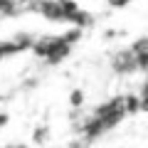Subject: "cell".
Wrapping results in <instances>:
<instances>
[{
	"label": "cell",
	"mask_w": 148,
	"mask_h": 148,
	"mask_svg": "<svg viewBox=\"0 0 148 148\" xmlns=\"http://www.w3.org/2000/svg\"><path fill=\"white\" fill-rule=\"evenodd\" d=\"M5 121H8V116H5V114H0V126H5Z\"/></svg>",
	"instance_id": "30bf717a"
},
{
	"label": "cell",
	"mask_w": 148,
	"mask_h": 148,
	"mask_svg": "<svg viewBox=\"0 0 148 148\" xmlns=\"http://www.w3.org/2000/svg\"><path fill=\"white\" fill-rule=\"evenodd\" d=\"M131 114H138V99H136V94L114 96V99L94 106V109L77 123V133L82 136L84 143H91V141H96V138L111 133L126 116H131Z\"/></svg>",
	"instance_id": "6da1fadb"
},
{
	"label": "cell",
	"mask_w": 148,
	"mask_h": 148,
	"mask_svg": "<svg viewBox=\"0 0 148 148\" xmlns=\"http://www.w3.org/2000/svg\"><path fill=\"white\" fill-rule=\"evenodd\" d=\"M82 101H84V94L82 91H74L72 94V106H82Z\"/></svg>",
	"instance_id": "52a82bcc"
},
{
	"label": "cell",
	"mask_w": 148,
	"mask_h": 148,
	"mask_svg": "<svg viewBox=\"0 0 148 148\" xmlns=\"http://www.w3.org/2000/svg\"><path fill=\"white\" fill-rule=\"evenodd\" d=\"M131 0H109V5L111 8H123V5H128Z\"/></svg>",
	"instance_id": "ba28073f"
},
{
	"label": "cell",
	"mask_w": 148,
	"mask_h": 148,
	"mask_svg": "<svg viewBox=\"0 0 148 148\" xmlns=\"http://www.w3.org/2000/svg\"><path fill=\"white\" fill-rule=\"evenodd\" d=\"M79 37V30H72L69 35H52V37H37L32 40V52L47 62H62L74 47V40Z\"/></svg>",
	"instance_id": "3957f363"
},
{
	"label": "cell",
	"mask_w": 148,
	"mask_h": 148,
	"mask_svg": "<svg viewBox=\"0 0 148 148\" xmlns=\"http://www.w3.org/2000/svg\"><path fill=\"white\" fill-rule=\"evenodd\" d=\"M133 52V57L138 59V67H141V72H148V35L146 37H138L136 42L128 45Z\"/></svg>",
	"instance_id": "5b68a950"
},
{
	"label": "cell",
	"mask_w": 148,
	"mask_h": 148,
	"mask_svg": "<svg viewBox=\"0 0 148 148\" xmlns=\"http://www.w3.org/2000/svg\"><path fill=\"white\" fill-rule=\"evenodd\" d=\"M0 148H27V146H20V143H10V146H0Z\"/></svg>",
	"instance_id": "9c48e42d"
},
{
	"label": "cell",
	"mask_w": 148,
	"mask_h": 148,
	"mask_svg": "<svg viewBox=\"0 0 148 148\" xmlns=\"http://www.w3.org/2000/svg\"><path fill=\"white\" fill-rule=\"evenodd\" d=\"M109 67L114 74H121V77H131V74H138L141 72V67H138V59L133 57L131 47H123L119 49V52L111 54L109 59Z\"/></svg>",
	"instance_id": "277c9868"
},
{
	"label": "cell",
	"mask_w": 148,
	"mask_h": 148,
	"mask_svg": "<svg viewBox=\"0 0 148 148\" xmlns=\"http://www.w3.org/2000/svg\"><path fill=\"white\" fill-rule=\"evenodd\" d=\"M136 99H138V111L148 114V72H146V79H141L136 89Z\"/></svg>",
	"instance_id": "8992f818"
},
{
	"label": "cell",
	"mask_w": 148,
	"mask_h": 148,
	"mask_svg": "<svg viewBox=\"0 0 148 148\" xmlns=\"http://www.w3.org/2000/svg\"><path fill=\"white\" fill-rule=\"evenodd\" d=\"M32 12H40L52 22H72L82 27L91 22V15L72 0H32Z\"/></svg>",
	"instance_id": "7a4b0ae2"
}]
</instances>
